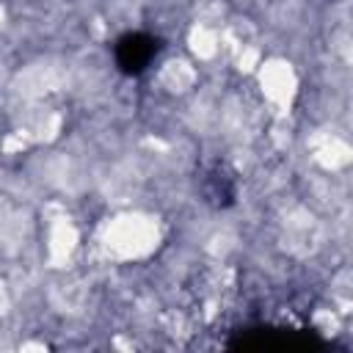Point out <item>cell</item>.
Listing matches in <instances>:
<instances>
[{"mask_svg":"<svg viewBox=\"0 0 353 353\" xmlns=\"http://www.w3.org/2000/svg\"><path fill=\"white\" fill-rule=\"evenodd\" d=\"M259 88H262V94H265V99L270 105H279V108L290 105V99L298 91V80H295L292 66L284 63V61L262 63V69H259Z\"/></svg>","mask_w":353,"mask_h":353,"instance_id":"6da1fadb","label":"cell"},{"mask_svg":"<svg viewBox=\"0 0 353 353\" xmlns=\"http://www.w3.org/2000/svg\"><path fill=\"white\" fill-rule=\"evenodd\" d=\"M157 77H160V85L171 94H185L196 85V69L182 58H171L168 63H163Z\"/></svg>","mask_w":353,"mask_h":353,"instance_id":"7a4b0ae2","label":"cell"}]
</instances>
